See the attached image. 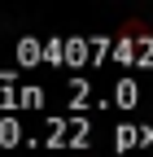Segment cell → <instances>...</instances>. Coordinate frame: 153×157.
<instances>
[{"label":"cell","mask_w":153,"mask_h":157,"mask_svg":"<svg viewBox=\"0 0 153 157\" xmlns=\"http://www.w3.org/2000/svg\"><path fill=\"white\" fill-rule=\"evenodd\" d=\"M136 144H144V131H136V127H118V135H114V148L127 153V148H136Z\"/></svg>","instance_id":"cell-1"},{"label":"cell","mask_w":153,"mask_h":157,"mask_svg":"<svg viewBox=\"0 0 153 157\" xmlns=\"http://www.w3.org/2000/svg\"><path fill=\"white\" fill-rule=\"evenodd\" d=\"M18 140H22V127H18L13 118H5V122H0V144H5V148H13Z\"/></svg>","instance_id":"cell-2"},{"label":"cell","mask_w":153,"mask_h":157,"mask_svg":"<svg viewBox=\"0 0 153 157\" xmlns=\"http://www.w3.org/2000/svg\"><path fill=\"white\" fill-rule=\"evenodd\" d=\"M114 96H118V105H123V109H131V105L140 101V87H136V83H118V92H114Z\"/></svg>","instance_id":"cell-3"},{"label":"cell","mask_w":153,"mask_h":157,"mask_svg":"<svg viewBox=\"0 0 153 157\" xmlns=\"http://www.w3.org/2000/svg\"><path fill=\"white\" fill-rule=\"evenodd\" d=\"M18 57H22V61H35V57H40V48H35V39H22V44H18Z\"/></svg>","instance_id":"cell-4"}]
</instances>
